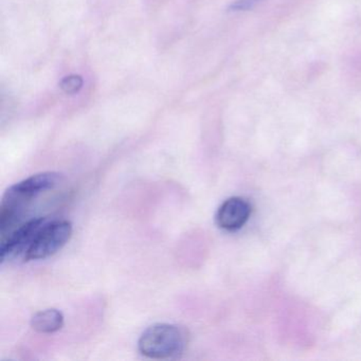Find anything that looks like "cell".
<instances>
[{"label":"cell","mask_w":361,"mask_h":361,"mask_svg":"<svg viewBox=\"0 0 361 361\" xmlns=\"http://www.w3.org/2000/svg\"><path fill=\"white\" fill-rule=\"evenodd\" d=\"M61 179L62 175L59 173L44 172L28 177L10 187L4 194L0 204L1 236L13 227L25 209L35 198L56 188L61 183Z\"/></svg>","instance_id":"obj_1"},{"label":"cell","mask_w":361,"mask_h":361,"mask_svg":"<svg viewBox=\"0 0 361 361\" xmlns=\"http://www.w3.org/2000/svg\"><path fill=\"white\" fill-rule=\"evenodd\" d=\"M189 341L183 327L157 323L147 327L138 341L141 354L152 359H173L183 355Z\"/></svg>","instance_id":"obj_2"},{"label":"cell","mask_w":361,"mask_h":361,"mask_svg":"<svg viewBox=\"0 0 361 361\" xmlns=\"http://www.w3.org/2000/svg\"><path fill=\"white\" fill-rule=\"evenodd\" d=\"M73 235V225L68 221L45 224L25 253V261L46 259L61 250Z\"/></svg>","instance_id":"obj_3"},{"label":"cell","mask_w":361,"mask_h":361,"mask_svg":"<svg viewBox=\"0 0 361 361\" xmlns=\"http://www.w3.org/2000/svg\"><path fill=\"white\" fill-rule=\"evenodd\" d=\"M47 219L44 217L32 219L27 223L10 232L9 234L1 236V245H0V259L1 263H5L8 259H13L22 253L27 252L29 246L35 240L37 232L45 225Z\"/></svg>","instance_id":"obj_4"},{"label":"cell","mask_w":361,"mask_h":361,"mask_svg":"<svg viewBox=\"0 0 361 361\" xmlns=\"http://www.w3.org/2000/svg\"><path fill=\"white\" fill-rule=\"evenodd\" d=\"M251 214V206L247 200L240 197H231L225 200L217 210V226L226 231H236L248 221Z\"/></svg>","instance_id":"obj_5"},{"label":"cell","mask_w":361,"mask_h":361,"mask_svg":"<svg viewBox=\"0 0 361 361\" xmlns=\"http://www.w3.org/2000/svg\"><path fill=\"white\" fill-rule=\"evenodd\" d=\"M64 326V316L56 308L37 312L31 319V327L37 333L52 334Z\"/></svg>","instance_id":"obj_6"},{"label":"cell","mask_w":361,"mask_h":361,"mask_svg":"<svg viewBox=\"0 0 361 361\" xmlns=\"http://www.w3.org/2000/svg\"><path fill=\"white\" fill-rule=\"evenodd\" d=\"M63 92L67 94H75L81 90L83 79L80 75H69L64 78L60 83Z\"/></svg>","instance_id":"obj_7"},{"label":"cell","mask_w":361,"mask_h":361,"mask_svg":"<svg viewBox=\"0 0 361 361\" xmlns=\"http://www.w3.org/2000/svg\"><path fill=\"white\" fill-rule=\"evenodd\" d=\"M262 1L264 0H236L230 6L229 9L231 11H247V10L252 9Z\"/></svg>","instance_id":"obj_8"}]
</instances>
